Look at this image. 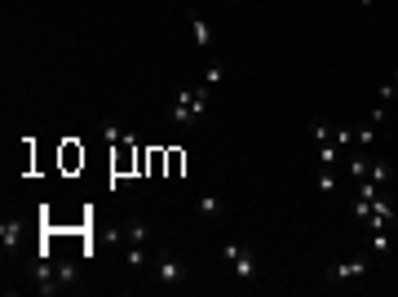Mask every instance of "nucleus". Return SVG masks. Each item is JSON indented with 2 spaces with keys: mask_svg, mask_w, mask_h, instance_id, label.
<instances>
[{
  "mask_svg": "<svg viewBox=\"0 0 398 297\" xmlns=\"http://www.w3.org/2000/svg\"><path fill=\"white\" fill-rule=\"evenodd\" d=\"M310 134H315V138H319V147H323V142H332V134H336V129H328V125L319 120V115H310Z\"/></svg>",
  "mask_w": 398,
  "mask_h": 297,
  "instance_id": "15",
  "label": "nucleus"
},
{
  "mask_svg": "<svg viewBox=\"0 0 398 297\" xmlns=\"http://www.w3.org/2000/svg\"><path fill=\"white\" fill-rule=\"evenodd\" d=\"M0 240H5V248H18L22 244V227L18 222H5V227H0Z\"/></svg>",
  "mask_w": 398,
  "mask_h": 297,
  "instance_id": "12",
  "label": "nucleus"
},
{
  "mask_svg": "<svg viewBox=\"0 0 398 297\" xmlns=\"http://www.w3.org/2000/svg\"><path fill=\"white\" fill-rule=\"evenodd\" d=\"M124 262H128L133 271L151 266V257H147V244H124Z\"/></svg>",
  "mask_w": 398,
  "mask_h": 297,
  "instance_id": "8",
  "label": "nucleus"
},
{
  "mask_svg": "<svg viewBox=\"0 0 398 297\" xmlns=\"http://www.w3.org/2000/svg\"><path fill=\"white\" fill-rule=\"evenodd\" d=\"M190 35H195L199 49H208V45H213V22L204 18V14H195V18H190Z\"/></svg>",
  "mask_w": 398,
  "mask_h": 297,
  "instance_id": "6",
  "label": "nucleus"
},
{
  "mask_svg": "<svg viewBox=\"0 0 398 297\" xmlns=\"http://www.w3.org/2000/svg\"><path fill=\"white\" fill-rule=\"evenodd\" d=\"M390 85H394V89H398V67H394V76H390Z\"/></svg>",
  "mask_w": 398,
  "mask_h": 297,
  "instance_id": "18",
  "label": "nucleus"
},
{
  "mask_svg": "<svg viewBox=\"0 0 398 297\" xmlns=\"http://www.w3.org/2000/svg\"><path fill=\"white\" fill-rule=\"evenodd\" d=\"M58 266V284H63V289H71V284H76V275H80V266L76 262H53Z\"/></svg>",
  "mask_w": 398,
  "mask_h": 297,
  "instance_id": "13",
  "label": "nucleus"
},
{
  "mask_svg": "<svg viewBox=\"0 0 398 297\" xmlns=\"http://www.w3.org/2000/svg\"><path fill=\"white\" fill-rule=\"evenodd\" d=\"M208 85H204V80H199V85H186V89H177L173 93V120L177 125H199L204 120V111H208Z\"/></svg>",
  "mask_w": 398,
  "mask_h": 297,
  "instance_id": "1",
  "label": "nucleus"
},
{
  "mask_svg": "<svg viewBox=\"0 0 398 297\" xmlns=\"http://www.w3.org/2000/svg\"><path fill=\"white\" fill-rule=\"evenodd\" d=\"M385 253H390V227L372 231V257H385Z\"/></svg>",
  "mask_w": 398,
  "mask_h": 297,
  "instance_id": "10",
  "label": "nucleus"
},
{
  "mask_svg": "<svg viewBox=\"0 0 398 297\" xmlns=\"http://www.w3.org/2000/svg\"><path fill=\"white\" fill-rule=\"evenodd\" d=\"M151 266H155V280H160V284H182V280H186V266L177 262L173 253H155Z\"/></svg>",
  "mask_w": 398,
  "mask_h": 297,
  "instance_id": "4",
  "label": "nucleus"
},
{
  "mask_svg": "<svg viewBox=\"0 0 398 297\" xmlns=\"http://www.w3.org/2000/svg\"><path fill=\"white\" fill-rule=\"evenodd\" d=\"M222 76H226V63H208V71H204V85H222Z\"/></svg>",
  "mask_w": 398,
  "mask_h": 297,
  "instance_id": "17",
  "label": "nucleus"
},
{
  "mask_svg": "<svg viewBox=\"0 0 398 297\" xmlns=\"http://www.w3.org/2000/svg\"><path fill=\"white\" fill-rule=\"evenodd\" d=\"M358 5H363V9H372V5H376V0H358Z\"/></svg>",
  "mask_w": 398,
  "mask_h": 297,
  "instance_id": "19",
  "label": "nucleus"
},
{
  "mask_svg": "<svg viewBox=\"0 0 398 297\" xmlns=\"http://www.w3.org/2000/svg\"><path fill=\"white\" fill-rule=\"evenodd\" d=\"M367 177H372V182H376V186H385V182H390V160H372Z\"/></svg>",
  "mask_w": 398,
  "mask_h": 297,
  "instance_id": "14",
  "label": "nucleus"
},
{
  "mask_svg": "<svg viewBox=\"0 0 398 297\" xmlns=\"http://www.w3.org/2000/svg\"><path fill=\"white\" fill-rule=\"evenodd\" d=\"M195 213H199V222H213L217 213H222V200H217L213 191H204V195L195 200Z\"/></svg>",
  "mask_w": 398,
  "mask_h": 297,
  "instance_id": "7",
  "label": "nucleus"
},
{
  "mask_svg": "<svg viewBox=\"0 0 398 297\" xmlns=\"http://www.w3.org/2000/svg\"><path fill=\"white\" fill-rule=\"evenodd\" d=\"M367 169H372V160L354 151V156H349V177H354V182H363V177H367Z\"/></svg>",
  "mask_w": 398,
  "mask_h": 297,
  "instance_id": "11",
  "label": "nucleus"
},
{
  "mask_svg": "<svg viewBox=\"0 0 398 297\" xmlns=\"http://www.w3.org/2000/svg\"><path fill=\"white\" fill-rule=\"evenodd\" d=\"M315 186H319V195H332V191H336V173L328 169V164H323V173H319V182H315Z\"/></svg>",
  "mask_w": 398,
  "mask_h": 297,
  "instance_id": "16",
  "label": "nucleus"
},
{
  "mask_svg": "<svg viewBox=\"0 0 398 297\" xmlns=\"http://www.w3.org/2000/svg\"><path fill=\"white\" fill-rule=\"evenodd\" d=\"M102 138H106V147H119V142H128V134H124V129H119L115 120H102Z\"/></svg>",
  "mask_w": 398,
  "mask_h": 297,
  "instance_id": "9",
  "label": "nucleus"
},
{
  "mask_svg": "<svg viewBox=\"0 0 398 297\" xmlns=\"http://www.w3.org/2000/svg\"><path fill=\"white\" fill-rule=\"evenodd\" d=\"M367 266H372V253H354V257H345V262H336L332 280H358V275H367Z\"/></svg>",
  "mask_w": 398,
  "mask_h": 297,
  "instance_id": "5",
  "label": "nucleus"
},
{
  "mask_svg": "<svg viewBox=\"0 0 398 297\" xmlns=\"http://www.w3.org/2000/svg\"><path fill=\"white\" fill-rule=\"evenodd\" d=\"M106 235H111L115 244H147V240H151V227H147L142 218H128L124 227H111Z\"/></svg>",
  "mask_w": 398,
  "mask_h": 297,
  "instance_id": "3",
  "label": "nucleus"
},
{
  "mask_svg": "<svg viewBox=\"0 0 398 297\" xmlns=\"http://www.w3.org/2000/svg\"><path fill=\"white\" fill-rule=\"evenodd\" d=\"M222 253H226V262L235 266L239 280H252V275H257V257H252L244 244H222Z\"/></svg>",
  "mask_w": 398,
  "mask_h": 297,
  "instance_id": "2",
  "label": "nucleus"
}]
</instances>
